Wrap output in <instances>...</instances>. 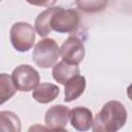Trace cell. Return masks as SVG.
I'll return each mask as SVG.
<instances>
[{
  "mask_svg": "<svg viewBox=\"0 0 132 132\" xmlns=\"http://www.w3.org/2000/svg\"><path fill=\"white\" fill-rule=\"evenodd\" d=\"M0 1H1V0H0Z\"/></svg>",
  "mask_w": 132,
  "mask_h": 132,
  "instance_id": "obj_17",
  "label": "cell"
},
{
  "mask_svg": "<svg viewBox=\"0 0 132 132\" xmlns=\"http://www.w3.org/2000/svg\"><path fill=\"white\" fill-rule=\"evenodd\" d=\"M52 74L57 82L65 85L66 81L72 76L79 74V67L76 64H70L62 60L53 66Z\"/></svg>",
  "mask_w": 132,
  "mask_h": 132,
  "instance_id": "obj_9",
  "label": "cell"
},
{
  "mask_svg": "<svg viewBox=\"0 0 132 132\" xmlns=\"http://www.w3.org/2000/svg\"><path fill=\"white\" fill-rule=\"evenodd\" d=\"M9 38L14 50L21 53L28 52L35 41V29L26 22L14 23L10 28Z\"/></svg>",
  "mask_w": 132,
  "mask_h": 132,
  "instance_id": "obj_3",
  "label": "cell"
},
{
  "mask_svg": "<svg viewBox=\"0 0 132 132\" xmlns=\"http://www.w3.org/2000/svg\"><path fill=\"white\" fill-rule=\"evenodd\" d=\"M60 56V47L53 38H43L36 43L33 50L32 59L40 68H50L56 64Z\"/></svg>",
  "mask_w": 132,
  "mask_h": 132,
  "instance_id": "obj_2",
  "label": "cell"
},
{
  "mask_svg": "<svg viewBox=\"0 0 132 132\" xmlns=\"http://www.w3.org/2000/svg\"><path fill=\"white\" fill-rule=\"evenodd\" d=\"M64 100L66 102H71L75 99H77L86 89V78L82 75L76 74L72 76L70 79L66 81L64 85Z\"/></svg>",
  "mask_w": 132,
  "mask_h": 132,
  "instance_id": "obj_10",
  "label": "cell"
},
{
  "mask_svg": "<svg viewBox=\"0 0 132 132\" xmlns=\"http://www.w3.org/2000/svg\"><path fill=\"white\" fill-rule=\"evenodd\" d=\"M11 78L16 89L22 92H29L34 90L40 80L38 71L28 64L16 66L11 73Z\"/></svg>",
  "mask_w": 132,
  "mask_h": 132,
  "instance_id": "obj_4",
  "label": "cell"
},
{
  "mask_svg": "<svg viewBox=\"0 0 132 132\" xmlns=\"http://www.w3.org/2000/svg\"><path fill=\"white\" fill-rule=\"evenodd\" d=\"M60 93V89L58 86L51 82H42L38 84L37 87L33 90L32 97L37 102L46 104L55 100Z\"/></svg>",
  "mask_w": 132,
  "mask_h": 132,
  "instance_id": "obj_11",
  "label": "cell"
},
{
  "mask_svg": "<svg viewBox=\"0 0 132 132\" xmlns=\"http://www.w3.org/2000/svg\"><path fill=\"white\" fill-rule=\"evenodd\" d=\"M16 90L11 76L7 73H0V105L8 101Z\"/></svg>",
  "mask_w": 132,
  "mask_h": 132,
  "instance_id": "obj_14",
  "label": "cell"
},
{
  "mask_svg": "<svg viewBox=\"0 0 132 132\" xmlns=\"http://www.w3.org/2000/svg\"><path fill=\"white\" fill-rule=\"evenodd\" d=\"M70 109L62 104L50 107L44 116V122L47 129L53 131H65L69 121Z\"/></svg>",
  "mask_w": 132,
  "mask_h": 132,
  "instance_id": "obj_7",
  "label": "cell"
},
{
  "mask_svg": "<svg viewBox=\"0 0 132 132\" xmlns=\"http://www.w3.org/2000/svg\"><path fill=\"white\" fill-rule=\"evenodd\" d=\"M69 120L71 126L77 131H88L93 124L92 111L84 106H76L70 110Z\"/></svg>",
  "mask_w": 132,
  "mask_h": 132,
  "instance_id": "obj_8",
  "label": "cell"
},
{
  "mask_svg": "<svg viewBox=\"0 0 132 132\" xmlns=\"http://www.w3.org/2000/svg\"><path fill=\"white\" fill-rule=\"evenodd\" d=\"M20 132L21 121L19 117L8 110L0 111V132Z\"/></svg>",
  "mask_w": 132,
  "mask_h": 132,
  "instance_id": "obj_13",
  "label": "cell"
},
{
  "mask_svg": "<svg viewBox=\"0 0 132 132\" xmlns=\"http://www.w3.org/2000/svg\"><path fill=\"white\" fill-rule=\"evenodd\" d=\"M59 8L60 7H56V6L48 7L37 15V18L35 19L34 27H35V31L37 32V34L39 36L45 37L53 31L52 26H51L52 19L54 16V14L58 11Z\"/></svg>",
  "mask_w": 132,
  "mask_h": 132,
  "instance_id": "obj_12",
  "label": "cell"
},
{
  "mask_svg": "<svg viewBox=\"0 0 132 132\" xmlns=\"http://www.w3.org/2000/svg\"><path fill=\"white\" fill-rule=\"evenodd\" d=\"M75 4L84 12L95 13L104 10L108 0H75Z\"/></svg>",
  "mask_w": 132,
  "mask_h": 132,
  "instance_id": "obj_15",
  "label": "cell"
},
{
  "mask_svg": "<svg viewBox=\"0 0 132 132\" xmlns=\"http://www.w3.org/2000/svg\"><path fill=\"white\" fill-rule=\"evenodd\" d=\"M26 1L34 6H44V7L53 6L57 2V0H26Z\"/></svg>",
  "mask_w": 132,
  "mask_h": 132,
  "instance_id": "obj_16",
  "label": "cell"
},
{
  "mask_svg": "<svg viewBox=\"0 0 132 132\" xmlns=\"http://www.w3.org/2000/svg\"><path fill=\"white\" fill-rule=\"evenodd\" d=\"M79 25V14L72 8L60 7L52 19V30L58 33H71Z\"/></svg>",
  "mask_w": 132,
  "mask_h": 132,
  "instance_id": "obj_5",
  "label": "cell"
},
{
  "mask_svg": "<svg viewBox=\"0 0 132 132\" xmlns=\"http://www.w3.org/2000/svg\"><path fill=\"white\" fill-rule=\"evenodd\" d=\"M86 50L84 42L74 35L69 36L60 47V55L62 60L70 63L78 65L85 58Z\"/></svg>",
  "mask_w": 132,
  "mask_h": 132,
  "instance_id": "obj_6",
  "label": "cell"
},
{
  "mask_svg": "<svg viewBox=\"0 0 132 132\" xmlns=\"http://www.w3.org/2000/svg\"><path fill=\"white\" fill-rule=\"evenodd\" d=\"M127 117L126 107L119 101L110 100L96 113L92 130L94 132H116L126 124Z\"/></svg>",
  "mask_w": 132,
  "mask_h": 132,
  "instance_id": "obj_1",
  "label": "cell"
}]
</instances>
